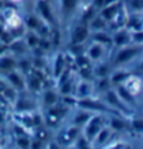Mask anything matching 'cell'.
Returning <instances> with one entry per match:
<instances>
[{
	"instance_id": "44dd1931",
	"label": "cell",
	"mask_w": 143,
	"mask_h": 149,
	"mask_svg": "<svg viewBox=\"0 0 143 149\" xmlns=\"http://www.w3.org/2000/svg\"><path fill=\"white\" fill-rule=\"evenodd\" d=\"M11 1H20V0H11Z\"/></svg>"
},
{
	"instance_id": "4fadbf2b",
	"label": "cell",
	"mask_w": 143,
	"mask_h": 149,
	"mask_svg": "<svg viewBox=\"0 0 143 149\" xmlns=\"http://www.w3.org/2000/svg\"><path fill=\"white\" fill-rule=\"evenodd\" d=\"M8 77H10V79H11V82L14 83V84H17V86H21V84H23L21 77H18V74L17 73H10L8 74Z\"/></svg>"
},
{
	"instance_id": "2e32d148",
	"label": "cell",
	"mask_w": 143,
	"mask_h": 149,
	"mask_svg": "<svg viewBox=\"0 0 143 149\" xmlns=\"http://www.w3.org/2000/svg\"><path fill=\"white\" fill-rule=\"evenodd\" d=\"M30 86H31L32 89H38V87H39V80L35 79V77H31V79H30Z\"/></svg>"
},
{
	"instance_id": "7c38bea8",
	"label": "cell",
	"mask_w": 143,
	"mask_h": 149,
	"mask_svg": "<svg viewBox=\"0 0 143 149\" xmlns=\"http://www.w3.org/2000/svg\"><path fill=\"white\" fill-rule=\"evenodd\" d=\"M27 44L30 45V47H37L38 44H39V38L35 35V34H30L28 35V38H27Z\"/></svg>"
},
{
	"instance_id": "52a82bcc",
	"label": "cell",
	"mask_w": 143,
	"mask_h": 149,
	"mask_svg": "<svg viewBox=\"0 0 143 149\" xmlns=\"http://www.w3.org/2000/svg\"><path fill=\"white\" fill-rule=\"evenodd\" d=\"M131 40V37H129V34L126 33V31H119V33L115 35V38H114V42H115V45H125L128 44Z\"/></svg>"
},
{
	"instance_id": "5bb4252c",
	"label": "cell",
	"mask_w": 143,
	"mask_h": 149,
	"mask_svg": "<svg viewBox=\"0 0 143 149\" xmlns=\"http://www.w3.org/2000/svg\"><path fill=\"white\" fill-rule=\"evenodd\" d=\"M119 96H122L125 100H129L131 103H133V97H132V94H128L126 90L125 89H122V87H119Z\"/></svg>"
},
{
	"instance_id": "7a4b0ae2",
	"label": "cell",
	"mask_w": 143,
	"mask_h": 149,
	"mask_svg": "<svg viewBox=\"0 0 143 149\" xmlns=\"http://www.w3.org/2000/svg\"><path fill=\"white\" fill-rule=\"evenodd\" d=\"M139 48H124V49H121L118 52L117 55V63H122V62H126V61H129V59H132L139 52Z\"/></svg>"
},
{
	"instance_id": "e0dca14e",
	"label": "cell",
	"mask_w": 143,
	"mask_h": 149,
	"mask_svg": "<svg viewBox=\"0 0 143 149\" xmlns=\"http://www.w3.org/2000/svg\"><path fill=\"white\" fill-rule=\"evenodd\" d=\"M112 125H114V128H117V130H121L122 127H124V124H122V121H119V120H112Z\"/></svg>"
},
{
	"instance_id": "ba28073f",
	"label": "cell",
	"mask_w": 143,
	"mask_h": 149,
	"mask_svg": "<svg viewBox=\"0 0 143 149\" xmlns=\"http://www.w3.org/2000/svg\"><path fill=\"white\" fill-rule=\"evenodd\" d=\"M16 66V61L11 58H0V69H4V70H10Z\"/></svg>"
},
{
	"instance_id": "9c48e42d",
	"label": "cell",
	"mask_w": 143,
	"mask_h": 149,
	"mask_svg": "<svg viewBox=\"0 0 143 149\" xmlns=\"http://www.w3.org/2000/svg\"><path fill=\"white\" fill-rule=\"evenodd\" d=\"M93 38H94V41L98 42V44H109V42H111V38L104 33H97V31H95Z\"/></svg>"
},
{
	"instance_id": "ac0fdd59",
	"label": "cell",
	"mask_w": 143,
	"mask_h": 149,
	"mask_svg": "<svg viewBox=\"0 0 143 149\" xmlns=\"http://www.w3.org/2000/svg\"><path fill=\"white\" fill-rule=\"evenodd\" d=\"M93 6L95 8L102 7V6H104V0H94V1H93Z\"/></svg>"
},
{
	"instance_id": "6da1fadb",
	"label": "cell",
	"mask_w": 143,
	"mask_h": 149,
	"mask_svg": "<svg viewBox=\"0 0 143 149\" xmlns=\"http://www.w3.org/2000/svg\"><path fill=\"white\" fill-rule=\"evenodd\" d=\"M88 37V27L86 24H79L72 34V44H82Z\"/></svg>"
},
{
	"instance_id": "ffe728a7",
	"label": "cell",
	"mask_w": 143,
	"mask_h": 149,
	"mask_svg": "<svg viewBox=\"0 0 143 149\" xmlns=\"http://www.w3.org/2000/svg\"><path fill=\"white\" fill-rule=\"evenodd\" d=\"M118 0H104V6H107V4H111V3H115Z\"/></svg>"
},
{
	"instance_id": "30bf717a",
	"label": "cell",
	"mask_w": 143,
	"mask_h": 149,
	"mask_svg": "<svg viewBox=\"0 0 143 149\" xmlns=\"http://www.w3.org/2000/svg\"><path fill=\"white\" fill-rule=\"evenodd\" d=\"M98 130H100V120H98V118H95V120H93L91 124L88 125V131H87V132H88V135H90L88 138H91L93 135L97 132Z\"/></svg>"
},
{
	"instance_id": "d6986e66",
	"label": "cell",
	"mask_w": 143,
	"mask_h": 149,
	"mask_svg": "<svg viewBox=\"0 0 143 149\" xmlns=\"http://www.w3.org/2000/svg\"><path fill=\"white\" fill-rule=\"evenodd\" d=\"M133 127L136 128V130H142V121H135Z\"/></svg>"
},
{
	"instance_id": "9a60e30c",
	"label": "cell",
	"mask_w": 143,
	"mask_h": 149,
	"mask_svg": "<svg viewBox=\"0 0 143 149\" xmlns=\"http://www.w3.org/2000/svg\"><path fill=\"white\" fill-rule=\"evenodd\" d=\"M125 77H128V73H117V74H114L112 82H119V80H122Z\"/></svg>"
},
{
	"instance_id": "8992f818",
	"label": "cell",
	"mask_w": 143,
	"mask_h": 149,
	"mask_svg": "<svg viewBox=\"0 0 143 149\" xmlns=\"http://www.w3.org/2000/svg\"><path fill=\"white\" fill-rule=\"evenodd\" d=\"M101 55H102V47H101V44L95 42V44H93L91 47L88 48V56L91 59H98V58H101Z\"/></svg>"
},
{
	"instance_id": "3957f363",
	"label": "cell",
	"mask_w": 143,
	"mask_h": 149,
	"mask_svg": "<svg viewBox=\"0 0 143 149\" xmlns=\"http://www.w3.org/2000/svg\"><path fill=\"white\" fill-rule=\"evenodd\" d=\"M118 7H119V3L115 1V3H111V4H107V7L101 10V18L104 20H111L118 14Z\"/></svg>"
},
{
	"instance_id": "277c9868",
	"label": "cell",
	"mask_w": 143,
	"mask_h": 149,
	"mask_svg": "<svg viewBox=\"0 0 143 149\" xmlns=\"http://www.w3.org/2000/svg\"><path fill=\"white\" fill-rule=\"evenodd\" d=\"M38 8H39V13H41V16H42V20H46V21L52 23V18H53L52 10H50V7L48 6V3L45 0H39Z\"/></svg>"
},
{
	"instance_id": "8fae6325",
	"label": "cell",
	"mask_w": 143,
	"mask_h": 149,
	"mask_svg": "<svg viewBox=\"0 0 143 149\" xmlns=\"http://www.w3.org/2000/svg\"><path fill=\"white\" fill-rule=\"evenodd\" d=\"M56 101V96H55V93L53 91H46L45 93V103L48 104V106H52L53 103Z\"/></svg>"
},
{
	"instance_id": "5b68a950",
	"label": "cell",
	"mask_w": 143,
	"mask_h": 149,
	"mask_svg": "<svg viewBox=\"0 0 143 149\" xmlns=\"http://www.w3.org/2000/svg\"><path fill=\"white\" fill-rule=\"evenodd\" d=\"M79 0H62V11L63 14H72L75 11Z\"/></svg>"
}]
</instances>
